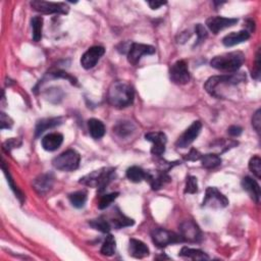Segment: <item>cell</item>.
<instances>
[{
	"mask_svg": "<svg viewBox=\"0 0 261 261\" xmlns=\"http://www.w3.org/2000/svg\"><path fill=\"white\" fill-rule=\"evenodd\" d=\"M228 205V198L215 187H208L205 192L202 206L210 208H225Z\"/></svg>",
	"mask_w": 261,
	"mask_h": 261,
	"instance_id": "ba28073f",
	"label": "cell"
},
{
	"mask_svg": "<svg viewBox=\"0 0 261 261\" xmlns=\"http://www.w3.org/2000/svg\"><path fill=\"white\" fill-rule=\"evenodd\" d=\"M64 142V136L59 133H51L42 139V147L46 151H55Z\"/></svg>",
	"mask_w": 261,
	"mask_h": 261,
	"instance_id": "ffe728a7",
	"label": "cell"
},
{
	"mask_svg": "<svg viewBox=\"0 0 261 261\" xmlns=\"http://www.w3.org/2000/svg\"><path fill=\"white\" fill-rule=\"evenodd\" d=\"M238 145V142L237 141H234V140H224V139H218L216 140V141L214 143H212V146H214L213 148H217L219 147V151L220 153L223 152H226L227 150L233 148L235 146Z\"/></svg>",
	"mask_w": 261,
	"mask_h": 261,
	"instance_id": "836d02e7",
	"label": "cell"
},
{
	"mask_svg": "<svg viewBox=\"0 0 261 261\" xmlns=\"http://www.w3.org/2000/svg\"><path fill=\"white\" fill-rule=\"evenodd\" d=\"M244 62L245 55L240 51H234L213 57L210 62V65L224 73H236L243 65Z\"/></svg>",
	"mask_w": 261,
	"mask_h": 261,
	"instance_id": "3957f363",
	"label": "cell"
},
{
	"mask_svg": "<svg viewBox=\"0 0 261 261\" xmlns=\"http://www.w3.org/2000/svg\"><path fill=\"white\" fill-rule=\"evenodd\" d=\"M89 225L91 226L93 228L99 230L101 233H108L110 229H112V225L109 224L107 218L105 217H98L96 219H92L89 222Z\"/></svg>",
	"mask_w": 261,
	"mask_h": 261,
	"instance_id": "1f68e13d",
	"label": "cell"
},
{
	"mask_svg": "<svg viewBox=\"0 0 261 261\" xmlns=\"http://www.w3.org/2000/svg\"><path fill=\"white\" fill-rule=\"evenodd\" d=\"M80 160H81L80 154L77 151H75V150L69 149L54 157L52 160V164L58 170H63V172H73V170L79 167Z\"/></svg>",
	"mask_w": 261,
	"mask_h": 261,
	"instance_id": "5b68a950",
	"label": "cell"
},
{
	"mask_svg": "<svg viewBox=\"0 0 261 261\" xmlns=\"http://www.w3.org/2000/svg\"><path fill=\"white\" fill-rule=\"evenodd\" d=\"M135 91L132 85L126 81H115L109 86L107 91L108 103L118 109L133 104Z\"/></svg>",
	"mask_w": 261,
	"mask_h": 261,
	"instance_id": "6da1fadb",
	"label": "cell"
},
{
	"mask_svg": "<svg viewBox=\"0 0 261 261\" xmlns=\"http://www.w3.org/2000/svg\"><path fill=\"white\" fill-rule=\"evenodd\" d=\"M68 199L74 207L82 208L85 206L87 201V193L85 191H78V192L69 194Z\"/></svg>",
	"mask_w": 261,
	"mask_h": 261,
	"instance_id": "4dcf8cb0",
	"label": "cell"
},
{
	"mask_svg": "<svg viewBox=\"0 0 261 261\" xmlns=\"http://www.w3.org/2000/svg\"><path fill=\"white\" fill-rule=\"evenodd\" d=\"M201 164L204 168L207 169H212L222 164V158H220L217 154L214 153H209L202 155L201 157Z\"/></svg>",
	"mask_w": 261,
	"mask_h": 261,
	"instance_id": "4316f807",
	"label": "cell"
},
{
	"mask_svg": "<svg viewBox=\"0 0 261 261\" xmlns=\"http://www.w3.org/2000/svg\"><path fill=\"white\" fill-rule=\"evenodd\" d=\"M249 38H250V33H248L246 30H243V31L233 32V33L227 35L223 39V43L227 47H232V46L238 45L240 43L246 42Z\"/></svg>",
	"mask_w": 261,
	"mask_h": 261,
	"instance_id": "7402d4cb",
	"label": "cell"
},
{
	"mask_svg": "<svg viewBox=\"0 0 261 261\" xmlns=\"http://www.w3.org/2000/svg\"><path fill=\"white\" fill-rule=\"evenodd\" d=\"M147 141L152 143L151 153L155 156H162L165 151L167 138L163 132H151L145 135Z\"/></svg>",
	"mask_w": 261,
	"mask_h": 261,
	"instance_id": "5bb4252c",
	"label": "cell"
},
{
	"mask_svg": "<svg viewBox=\"0 0 261 261\" xmlns=\"http://www.w3.org/2000/svg\"><path fill=\"white\" fill-rule=\"evenodd\" d=\"M260 76V50L258 49V51L256 53V59H255V66L252 71V77L253 79H258Z\"/></svg>",
	"mask_w": 261,
	"mask_h": 261,
	"instance_id": "7bdbcfd3",
	"label": "cell"
},
{
	"mask_svg": "<svg viewBox=\"0 0 261 261\" xmlns=\"http://www.w3.org/2000/svg\"><path fill=\"white\" fill-rule=\"evenodd\" d=\"M151 238L153 243L159 248H163L168 245L184 242L182 237L179 235L162 228H154L151 232Z\"/></svg>",
	"mask_w": 261,
	"mask_h": 261,
	"instance_id": "8992f818",
	"label": "cell"
},
{
	"mask_svg": "<svg viewBox=\"0 0 261 261\" xmlns=\"http://www.w3.org/2000/svg\"><path fill=\"white\" fill-rule=\"evenodd\" d=\"M129 252L130 256L138 259H142L149 255V248L142 241L137 239H130Z\"/></svg>",
	"mask_w": 261,
	"mask_h": 261,
	"instance_id": "ac0fdd59",
	"label": "cell"
},
{
	"mask_svg": "<svg viewBox=\"0 0 261 261\" xmlns=\"http://www.w3.org/2000/svg\"><path fill=\"white\" fill-rule=\"evenodd\" d=\"M155 53V48L151 45L132 43L128 52V60L130 65H137L143 55H151Z\"/></svg>",
	"mask_w": 261,
	"mask_h": 261,
	"instance_id": "8fae6325",
	"label": "cell"
},
{
	"mask_svg": "<svg viewBox=\"0 0 261 261\" xmlns=\"http://www.w3.org/2000/svg\"><path fill=\"white\" fill-rule=\"evenodd\" d=\"M166 2H158V1H149L148 4L152 9H158L160 6L164 5Z\"/></svg>",
	"mask_w": 261,
	"mask_h": 261,
	"instance_id": "f6af8a7d",
	"label": "cell"
},
{
	"mask_svg": "<svg viewBox=\"0 0 261 261\" xmlns=\"http://www.w3.org/2000/svg\"><path fill=\"white\" fill-rule=\"evenodd\" d=\"M89 133L93 139H101L105 135V126L101 120L92 118L88 122Z\"/></svg>",
	"mask_w": 261,
	"mask_h": 261,
	"instance_id": "d4e9b609",
	"label": "cell"
},
{
	"mask_svg": "<svg viewBox=\"0 0 261 261\" xmlns=\"http://www.w3.org/2000/svg\"><path fill=\"white\" fill-rule=\"evenodd\" d=\"M197 192H198V182H197V179L195 177H193V176H189L187 178L185 193L186 194H195Z\"/></svg>",
	"mask_w": 261,
	"mask_h": 261,
	"instance_id": "8d00e7d4",
	"label": "cell"
},
{
	"mask_svg": "<svg viewBox=\"0 0 261 261\" xmlns=\"http://www.w3.org/2000/svg\"><path fill=\"white\" fill-rule=\"evenodd\" d=\"M252 126L255 129L256 132L259 134L260 128H261V110L260 109L257 110L252 117Z\"/></svg>",
	"mask_w": 261,
	"mask_h": 261,
	"instance_id": "b9f144b4",
	"label": "cell"
},
{
	"mask_svg": "<svg viewBox=\"0 0 261 261\" xmlns=\"http://www.w3.org/2000/svg\"><path fill=\"white\" fill-rule=\"evenodd\" d=\"M238 23V18H228L223 16H212L207 18L206 26L213 34H218L223 30Z\"/></svg>",
	"mask_w": 261,
	"mask_h": 261,
	"instance_id": "9a60e30c",
	"label": "cell"
},
{
	"mask_svg": "<svg viewBox=\"0 0 261 261\" xmlns=\"http://www.w3.org/2000/svg\"><path fill=\"white\" fill-rule=\"evenodd\" d=\"M108 222L110 225H112V227H114L116 229L130 227V226L134 225V220L132 218L126 216L123 212H120L118 208H114V212H113L112 216H110Z\"/></svg>",
	"mask_w": 261,
	"mask_h": 261,
	"instance_id": "d6986e66",
	"label": "cell"
},
{
	"mask_svg": "<svg viewBox=\"0 0 261 261\" xmlns=\"http://www.w3.org/2000/svg\"><path fill=\"white\" fill-rule=\"evenodd\" d=\"M195 32H196V35H197L196 45H198V44H200L201 42H203L204 40L207 38V36H208V33L206 31V29L201 24L196 25V27H195Z\"/></svg>",
	"mask_w": 261,
	"mask_h": 261,
	"instance_id": "74e56055",
	"label": "cell"
},
{
	"mask_svg": "<svg viewBox=\"0 0 261 261\" xmlns=\"http://www.w3.org/2000/svg\"><path fill=\"white\" fill-rule=\"evenodd\" d=\"M145 180L150 184L152 190L157 191L162 189L166 183L170 182V177L165 172H162V170H157L154 174L152 172H146Z\"/></svg>",
	"mask_w": 261,
	"mask_h": 261,
	"instance_id": "e0dca14e",
	"label": "cell"
},
{
	"mask_svg": "<svg viewBox=\"0 0 261 261\" xmlns=\"http://www.w3.org/2000/svg\"><path fill=\"white\" fill-rule=\"evenodd\" d=\"M242 132H243V129L241 127H238V126H232V127H229L228 130V135L232 136V137H238L242 134Z\"/></svg>",
	"mask_w": 261,
	"mask_h": 261,
	"instance_id": "ee69618b",
	"label": "cell"
},
{
	"mask_svg": "<svg viewBox=\"0 0 261 261\" xmlns=\"http://www.w3.org/2000/svg\"><path fill=\"white\" fill-rule=\"evenodd\" d=\"M145 177L146 172L139 166H130L127 170V178L133 183H141Z\"/></svg>",
	"mask_w": 261,
	"mask_h": 261,
	"instance_id": "83f0119b",
	"label": "cell"
},
{
	"mask_svg": "<svg viewBox=\"0 0 261 261\" xmlns=\"http://www.w3.org/2000/svg\"><path fill=\"white\" fill-rule=\"evenodd\" d=\"M119 195V193H112V194H107L101 197L100 199V201L98 203V208L99 209H106L107 207L110 206L114 200L117 198V196Z\"/></svg>",
	"mask_w": 261,
	"mask_h": 261,
	"instance_id": "d590c367",
	"label": "cell"
},
{
	"mask_svg": "<svg viewBox=\"0 0 261 261\" xmlns=\"http://www.w3.org/2000/svg\"><path fill=\"white\" fill-rule=\"evenodd\" d=\"M104 53L105 49L102 46H93L89 48L81 58V65L85 69L93 68L99 62V59L104 55Z\"/></svg>",
	"mask_w": 261,
	"mask_h": 261,
	"instance_id": "4fadbf2b",
	"label": "cell"
},
{
	"mask_svg": "<svg viewBox=\"0 0 261 261\" xmlns=\"http://www.w3.org/2000/svg\"><path fill=\"white\" fill-rule=\"evenodd\" d=\"M13 120L8 115H6L4 113L0 114V129H11L13 127Z\"/></svg>",
	"mask_w": 261,
	"mask_h": 261,
	"instance_id": "ab89813d",
	"label": "cell"
},
{
	"mask_svg": "<svg viewBox=\"0 0 261 261\" xmlns=\"http://www.w3.org/2000/svg\"><path fill=\"white\" fill-rule=\"evenodd\" d=\"M201 129H202V124L200 123L199 120H196V122H194L192 125H191L182 134V136L178 139V141L176 142V146L178 148L189 147L199 136L200 132H201Z\"/></svg>",
	"mask_w": 261,
	"mask_h": 261,
	"instance_id": "7c38bea8",
	"label": "cell"
},
{
	"mask_svg": "<svg viewBox=\"0 0 261 261\" xmlns=\"http://www.w3.org/2000/svg\"><path fill=\"white\" fill-rule=\"evenodd\" d=\"M115 248H116V243H115V239L113 235H108L101 247V252L102 255L104 256H113L115 253Z\"/></svg>",
	"mask_w": 261,
	"mask_h": 261,
	"instance_id": "f1b7e54d",
	"label": "cell"
},
{
	"mask_svg": "<svg viewBox=\"0 0 261 261\" xmlns=\"http://www.w3.org/2000/svg\"><path fill=\"white\" fill-rule=\"evenodd\" d=\"M179 255L180 257L190 258V259H193V260H208L209 259V256L206 253H204L203 251L198 250V249L188 248V247L182 248Z\"/></svg>",
	"mask_w": 261,
	"mask_h": 261,
	"instance_id": "484cf974",
	"label": "cell"
},
{
	"mask_svg": "<svg viewBox=\"0 0 261 261\" xmlns=\"http://www.w3.org/2000/svg\"><path fill=\"white\" fill-rule=\"evenodd\" d=\"M242 187L249 194L251 199L253 200L254 202L259 203L260 201V187L257 184L256 180H254L252 178L250 177H245L242 179Z\"/></svg>",
	"mask_w": 261,
	"mask_h": 261,
	"instance_id": "44dd1931",
	"label": "cell"
},
{
	"mask_svg": "<svg viewBox=\"0 0 261 261\" xmlns=\"http://www.w3.org/2000/svg\"><path fill=\"white\" fill-rule=\"evenodd\" d=\"M22 145V142L19 141L18 139H16V138H12V139H8L6 140V141L3 143V150L5 152L9 153L12 151V150L14 148H16L18 146H21Z\"/></svg>",
	"mask_w": 261,
	"mask_h": 261,
	"instance_id": "f35d334b",
	"label": "cell"
},
{
	"mask_svg": "<svg viewBox=\"0 0 261 261\" xmlns=\"http://www.w3.org/2000/svg\"><path fill=\"white\" fill-rule=\"evenodd\" d=\"M136 130L135 125L130 120H122L114 127V133L120 138H127L132 135Z\"/></svg>",
	"mask_w": 261,
	"mask_h": 261,
	"instance_id": "cb8c5ba5",
	"label": "cell"
},
{
	"mask_svg": "<svg viewBox=\"0 0 261 261\" xmlns=\"http://www.w3.org/2000/svg\"><path fill=\"white\" fill-rule=\"evenodd\" d=\"M114 179L115 168L104 167L85 176L80 179V184H83L88 187L97 188L99 192H102Z\"/></svg>",
	"mask_w": 261,
	"mask_h": 261,
	"instance_id": "277c9868",
	"label": "cell"
},
{
	"mask_svg": "<svg viewBox=\"0 0 261 261\" xmlns=\"http://www.w3.org/2000/svg\"><path fill=\"white\" fill-rule=\"evenodd\" d=\"M54 183V177L52 174H43L35 179L33 182V188L40 195L47 194L51 190Z\"/></svg>",
	"mask_w": 261,
	"mask_h": 261,
	"instance_id": "2e32d148",
	"label": "cell"
},
{
	"mask_svg": "<svg viewBox=\"0 0 261 261\" xmlns=\"http://www.w3.org/2000/svg\"><path fill=\"white\" fill-rule=\"evenodd\" d=\"M1 167H2L3 173H4V175H5L6 179H7V183H8V185H9V187L12 188V190L14 191L15 194H16V196L18 198L19 201H21V202L23 203V202H24V200H25V195L23 194L22 191L17 188V186H16V185H15V183H14V179H13V178H12L11 174H9V172H8V168H7V167H6V165H5L4 160H3V162H2V165H1Z\"/></svg>",
	"mask_w": 261,
	"mask_h": 261,
	"instance_id": "d6a6232c",
	"label": "cell"
},
{
	"mask_svg": "<svg viewBox=\"0 0 261 261\" xmlns=\"http://www.w3.org/2000/svg\"><path fill=\"white\" fill-rule=\"evenodd\" d=\"M246 27L248 28V30H246V31L248 33H251V32H254V30H255V26H254V22L253 21H251V19H248V21L246 22Z\"/></svg>",
	"mask_w": 261,
	"mask_h": 261,
	"instance_id": "bcb514c9",
	"label": "cell"
},
{
	"mask_svg": "<svg viewBox=\"0 0 261 261\" xmlns=\"http://www.w3.org/2000/svg\"><path fill=\"white\" fill-rule=\"evenodd\" d=\"M201 157H202V154L195 148L191 149L190 152L184 156L185 160H189V162H197V160L201 159Z\"/></svg>",
	"mask_w": 261,
	"mask_h": 261,
	"instance_id": "60d3db41",
	"label": "cell"
},
{
	"mask_svg": "<svg viewBox=\"0 0 261 261\" xmlns=\"http://www.w3.org/2000/svg\"><path fill=\"white\" fill-rule=\"evenodd\" d=\"M31 6L34 11L41 13L44 15H66L69 11L68 6L63 2H47L40 1V0H34L31 2Z\"/></svg>",
	"mask_w": 261,
	"mask_h": 261,
	"instance_id": "52a82bcc",
	"label": "cell"
},
{
	"mask_svg": "<svg viewBox=\"0 0 261 261\" xmlns=\"http://www.w3.org/2000/svg\"><path fill=\"white\" fill-rule=\"evenodd\" d=\"M169 78L177 85H186L190 81V73L184 60H178L169 69Z\"/></svg>",
	"mask_w": 261,
	"mask_h": 261,
	"instance_id": "30bf717a",
	"label": "cell"
},
{
	"mask_svg": "<svg viewBox=\"0 0 261 261\" xmlns=\"http://www.w3.org/2000/svg\"><path fill=\"white\" fill-rule=\"evenodd\" d=\"M62 123H63L62 117H50V118H43L41 120H39L36 126L35 135L36 137H39L48 129H52L54 127H57L59 125H62Z\"/></svg>",
	"mask_w": 261,
	"mask_h": 261,
	"instance_id": "603a6c76",
	"label": "cell"
},
{
	"mask_svg": "<svg viewBox=\"0 0 261 261\" xmlns=\"http://www.w3.org/2000/svg\"><path fill=\"white\" fill-rule=\"evenodd\" d=\"M249 169L253 173V175L257 178H261V159L259 156L255 155L250 159L249 162Z\"/></svg>",
	"mask_w": 261,
	"mask_h": 261,
	"instance_id": "e575fe53",
	"label": "cell"
},
{
	"mask_svg": "<svg viewBox=\"0 0 261 261\" xmlns=\"http://www.w3.org/2000/svg\"><path fill=\"white\" fill-rule=\"evenodd\" d=\"M31 26L33 30V40L35 42H39L42 38V29H43L42 16H34L31 19Z\"/></svg>",
	"mask_w": 261,
	"mask_h": 261,
	"instance_id": "f546056e",
	"label": "cell"
},
{
	"mask_svg": "<svg viewBox=\"0 0 261 261\" xmlns=\"http://www.w3.org/2000/svg\"><path fill=\"white\" fill-rule=\"evenodd\" d=\"M179 236L183 241L191 243H199L202 239L201 229L193 220H185L179 226Z\"/></svg>",
	"mask_w": 261,
	"mask_h": 261,
	"instance_id": "9c48e42d",
	"label": "cell"
},
{
	"mask_svg": "<svg viewBox=\"0 0 261 261\" xmlns=\"http://www.w3.org/2000/svg\"><path fill=\"white\" fill-rule=\"evenodd\" d=\"M246 81V76L242 73L228 74L209 78L204 85L208 94L216 98H224V91L227 88L235 87Z\"/></svg>",
	"mask_w": 261,
	"mask_h": 261,
	"instance_id": "7a4b0ae2",
	"label": "cell"
}]
</instances>
